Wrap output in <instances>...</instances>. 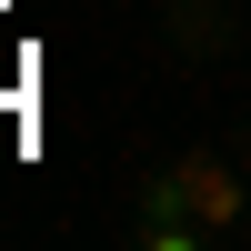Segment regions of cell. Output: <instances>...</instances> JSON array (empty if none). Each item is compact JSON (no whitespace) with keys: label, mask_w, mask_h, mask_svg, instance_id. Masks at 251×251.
<instances>
[{"label":"cell","mask_w":251,"mask_h":251,"mask_svg":"<svg viewBox=\"0 0 251 251\" xmlns=\"http://www.w3.org/2000/svg\"><path fill=\"white\" fill-rule=\"evenodd\" d=\"M161 211H191L201 231H221V221H241V181L221 171V161H181V171L161 181Z\"/></svg>","instance_id":"obj_1"}]
</instances>
